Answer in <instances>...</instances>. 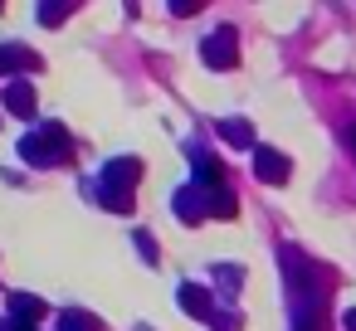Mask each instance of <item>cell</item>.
I'll use <instances>...</instances> for the list:
<instances>
[{
  "label": "cell",
  "mask_w": 356,
  "mask_h": 331,
  "mask_svg": "<svg viewBox=\"0 0 356 331\" xmlns=\"http://www.w3.org/2000/svg\"><path fill=\"white\" fill-rule=\"evenodd\" d=\"M259 176L264 180H288V161L278 151H259Z\"/></svg>",
  "instance_id": "cell-1"
},
{
  "label": "cell",
  "mask_w": 356,
  "mask_h": 331,
  "mask_svg": "<svg viewBox=\"0 0 356 331\" xmlns=\"http://www.w3.org/2000/svg\"><path fill=\"white\" fill-rule=\"evenodd\" d=\"M346 326H351V331H356V312H351V321H346Z\"/></svg>",
  "instance_id": "cell-2"
}]
</instances>
